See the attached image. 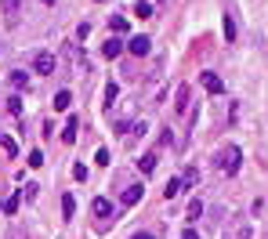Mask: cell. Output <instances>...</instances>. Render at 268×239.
<instances>
[{
    "label": "cell",
    "mask_w": 268,
    "mask_h": 239,
    "mask_svg": "<svg viewBox=\"0 0 268 239\" xmlns=\"http://www.w3.org/2000/svg\"><path fill=\"white\" fill-rule=\"evenodd\" d=\"M142 192H145L142 185H127V189H123V196H120V203H123V207H134L138 199H142Z\"/></svg>",
    "instance_id": "obj_7"
},
{
    "label": "cell",
    "mask_w": 268,
    "mask_h": 239,
    "mask_svg": "<svg viewBox=\"0 0 268 239\" xmlns=\"http://www.w3.org/2000/svg\"><path fill=\"white\" fill-rule=\"evenodd\" d=\"M73 210H76V199H73V196H62V214L73 217Z\"/></svg>",
    "instance_id": "obj_19"
},
{
    "label": "cell",
    "mask_w": 268,
    "mask_h": 239,
    "mask_svg": "<svg viewBox=\"0 0 268 239\" xmlns=\"http://www.w3.org/2000/svg\"><path fill=\"white\" fill-rule=\"evenodd\" d=\"M0 210H4V203H0Z\"/></svg>",
    "instance_id": "obj_29"
},
{
    "label": "cell",
    "mask_w": 268,
    "mask_h": 239,
    "mask_svg": "<svg viewBox=\"0 0 268 239\" xmlns=\"http://www.w3.org/2000/svg\"><path fill=\"white\" fill-rule=\"evenodd\" d=\"M120 51H123V40H116V36H109L105 48H101V54H105V58H116Z\"/></svg>",
    "instance_id": "obj_8"
},
{
    "label": "cell",
    "mask_w": 268,
    "mask_h": 239,
    "mask_svg": "<svg viewBox=\"0 0 268 239\" xmlns=\"http://www.w3.org/2000/svg\"><path fill=\"white\" fill-rule=\"evenodd\" d=\"M218 167L225 170V174H236L239 170V149H236V145H228V149L218 152Z\"/></svg>",
    "instance_id": "obj_1"
},
{
    "label": "cell",
    "mask_w": 268,
    "mask_h": 239,
    "mask_svg": "<svg viewBox=\"0 0 268 239\" xmlns=\"http://www.w3.org/2000/svg\"><path fill=\"white\" fill-rule=\"evenodd\" d=\"M134 239H156V236H152V232H138Z\"/></svg>",
    "instance_id": "obj_27"
},
{
    "label": "cell",
    "mask_w": 268,
    "mask_h": 239,
    "mask_svg": "<svg viewBox=\"0 0 268 239\" xmlns=\"http://www.w3.org/2000/svg\"><path fill=\"white\" fill-rule=\"evenodd\" d=\"M134 15H138V18H149V15H152V7L145 4V0H138V4H134Z\"/></svg>",
    "instance_id": "obj_20"
},
{
    "label": "cell",
    "mask_w": 268,
    "mask_h": 239,
    "mask_svg": "<svg viewBox=\"0 0 268 239\" xmlns=\"http://www.w3.org/2000/svg\"><path fill=\"white\" fill-rule=\"evenodd\" d=\"M33 69L44 72V76H51V72H54V54L51 51H36L33 54Z\"/></svg>",
    "instance_id": "obj_2"
},
{
    "label": "cell",
    "mask_w": 268,
    "mask_h": 239,
    "mask_svg": "<svg viewBox=\"0 0 268 239\" xmlns=\"http://www.w3.org/2000/svg\"><path fill=\"white\" fill-rule=\"evenodd\" d=\"M225 239H250V225L246 221H232L225 228Z\"/></svg>",
    "instance_id": "obj_5"
},
{
    "label": "cell",
    "mask_w": 268,
    "mask_h": 239,
    "mask_svg": "<svg viewBox=\"0 0 268 239\" xmlns=\"http://www.w3.org/2000/svg\"><path fill=\"white\" fill-rule=\"evenodd\" d=\"M73 178H76V181H87V167H84V163H76V167H73Z\"/></svg>",
    "instance_id": "obj_24"
},
{
    "label": "cell",
    "mask_w": 268,
    "mask_h": 239,
    "mask_svg": "<svg viewBox=\"0 0 268 239\" xmlns=\"http://www.w3.org/2000/svg\"><path fill=\"white\" fill-rule=\"evenodd\" d=\"M0 149H4L7 156H18V145H15V138H11V134H4V131H0Z\"/></svg>",
    "instance_id": "obj_12"
},
{
    "label": "cell",
    "mask_w": 268,
    "mask_h": 239,
    "mask_svg": "<svg viewBox=\"0 0 268 239\" xmlns=\"http://www.w3.org/2000/svg\"><path fill=\"white\" fill-rule=\"evenodd\" d=\"M109 29H113V33H127V18H123V15L109 18Z\"/></svg>",
    "instance_id": "obj_16"
},
{
    "label": "cell",
    "mask_w": 268,
    "mask_h": 239,
    "mask_svg": "<svg viewBox=\"0 0 268 239\" xmlns=\"http://www.w3.org/2000/svg\"><path fill=\"white\" fill-rule=\"evenodd\" d=\"M178 192H181V181H178V178H171V181H167V189H163V199H174Z\"/></svg>",
    "instance_id": "obj_14"
},
{
    "label": "cell",
    "mask_w": 268,
    "mask_h": 239,
    "mask_svg": "<svg viewBox=\"0 0 268 239\" xmlns=\"http://www.w3.org/2000/svg\"><path fill=\"white\" fill-rule=\"evenodd\" d=\"M189 98H192L189 84H181L178 91H174V113H178V116H185V113H189Z\"/></svg>",
    "instance_id": "obj_3"
},
{
    "label": "cell",
    "mask_w": 268,
    "mask_h": 239,
    "mask_svg": "<svg viewBox=\"0 0 268 239\" xmlns=\"http://www.w3.org/2000/svg\"><path fill=\"white\" fill-rule=\"evenodd\" d=\"M76 131H80V120H69V123H66V131H62V142L73 145V142H76Z\"/></svg>",
    "instance_id": "obj_11"
},
{
    "label": "cell",
    "mask_w": 268,
    "mask_h": 239,
    "mask_svg": "<svg viewBox=\"0 0 268 239\" xmlns=\"http://www.w3.org/2000/svg\"><path fill=\"white\" fill-rule=\"evenodd\" d=\"M203 87H207L210 91V95H221V91H225V84H221V76H218V72H203Z\"/></svg>",
    "instance_id": "obj_6"
},
{
    "label": "cell",
    "mask_w": 268,
    "mask_h": 239,
    "mask_svg": "<svg viewBox=\"0 0 268 239\" xmlns=\"http://www.w3.org/2000/svg\"><path fill=\"white\" fill-rule=\"evenodd\" d=\"M181 239H199V236H196V232H192V228H189V232H185Z\"/></svg>",
    "instance_id": "obj_28"
},
{
    "label": "cell",
    "mask_w": 268,
    "mask_h": 239,
    "mask_svg": "<svg viewBox=\"0 0 268 239\" xmlns=\"http://www.w3.org/2000/svg\"><path fill=\"white\" fill-rule=\"evenodd\" d=\"M91 210H95V214H98V217H109V214H113V203H109V199H105V196H98V199H95V203H91Z\"/></svg>",
    "instance_id": "obj_9"
},
{
    "label": "cell",
    "mask_w": 268,
    "mask_h": 239,
    "mask_svg": "<svg viewBox=\"0 0 268 239\" xmlns=\"http://www.w3.org/2000/svg\"><path fill=\"white\" fill-rule=\"evenodd\" d=\"M18 7H22V0H0V11L4 15H18Z\"/></svg>",
    "instance_id": "obj_15"
},
{
    "label": "cell",
    "mask_w": 268,
    "mask_h": 239,
    "mask_svg": "<svg viewBox=\"0 0 268 239\" xmlns=\"http://www.w3.org/2000/svg\"><path fill=\"white\" fill-rule=\"evenodd\" d=\"M199 214H203V203H199V199H192V203H189V221H196Z\"/></svg>",
    "instance_id": "obj_21"
},
{
    "label": "cell",
    "mask_w": 268,
    "mask_h": 239,
    "mask_svg": "<svg viewBox=\"0 0 268 239\" xmlns=\"http://www.w3.org/2000/svg\"><path fill=\"white\" fill-rule=\"evenodd\" d=\"M149 48H152L149 36H131V40H127V51L138 54V58H142V54H149Z\"/></svg>",
    "instance_id": "obj_4"
},
{
    "label": "cell",
    "mask_w": 268,
    "mask_h": 239,
    "mask_svg": "<svg viewBox=\"0 0 268 239\" xmlns=\"http://www.w3.org/2000/svg\"><path fill=\"white\" fill-rule=\"evenodd\" d=\"M225 40H228V44L236 40V22H232V15H225Z\"/></svg>",
    "instance_id": "obj_18"
},
{
    "label": "cell",
    "mask_w": 268,
    "mask_h": 239,
    "mask_svg": "<svg viewBox=\"0 0 268 239\" xmlns=\"http://www.w3.org/2000/svg\"><path fill=\"white\" fill-rule=\"evenodd\" d=\"M116 98H120V87H116V84H109V87H105V102H109V105H113V102H116Z\"/></svg>",
    "instance_id": "obj_22"
},
{
    "label": "cell",
    "mask_w": 268,
    "mask_h": 239,
    "mask_svg": "<svg viewBox=\"0 0 268 239\" xmlns=\"http://www.w3.org/2000/svg\"><path fill=\"white\" fill-rule=\"evenodd\" d=\"M36 189H40V185H33V181H29V185H25V189H18V192H22L25 199H33V196H36Z\"/></svg>",
    "instance_id": "obj_25"
},
{
    "label": "cell",
    "mask_w": 268,
    "mask_h": 239,
    "mask_svg": "<svg viewBox=\"0 0 268 239\" xmlns=\"http://www.w3.org/2000/svg\"><path fill=\"white\" fill-rule=\"evenodd\" d=\"M138 170H142V174H152V170H156V152L142 156V160H138Z\"/></svg>",
    "instance_id": "obj_13"
},
{
    "label": "cell",
    "mask_w": 268,
    "mask_h": 239,
    "mask_svg": "<svg viewBox=\"0 0 268 239\" xmlns=\"http://www.w3.org/2000/svg\"><path fill=\"white\" fill-rule=\"evenodd\" d=\"M7 109H11V113L18 116V113H22V102H18V98H7Z\"/></svg>",
    "instance_id": "obj_26"
},
{
    "label": "cell",
    "mask_w": 268,
    "mask_h": 239,
    "mask_svg": "<svg viewBox=\"0 0 268 239\" xmlns=\"http://www.w3.org/2000/svg\"><path fill=\"white\" fill-rule=\"evenodd\" d=\"M29 167H44V152H40V149L29 152Z\"/></svg>",
    "instance_id": "obj_23"
},
{
    "label": "cell",
    "mask_w": 268,
    "mask_h": 239,
    "mask_svg": "<svg viewBox=\"0 0 268 239\" xmlns=\"http://www.w3.org/2000/svg\"><path fill=\"white\" fill-rule=\"evenodd\" d=\"M69 105H73V95L69 91H58V95H54V113H66Z\"/></svg>",
    "instance_id": "obj_10"
},
{
    "label": "cell",
    "mask_w": 268,
    "mask_h": 239,
    "mask_svg": "<svg viewBox=\"0 0 268 239\" xmlns=\"http://www.w3.org/2000/svg\"><path fill=\"white\" fill-rule=\"evenodd\" d=\"M18 203H22V192H15V196L4 203V210H7V214H18Z\"/></svg>",
    "instance_id": "obj_17"
}]
</instances>
